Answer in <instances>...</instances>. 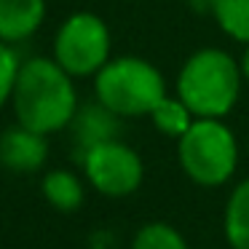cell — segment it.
I'll return each mask as SVG.
<instances>
[{
    "label": "cell",
    "mask_w": 249,
    "mask_h": 249,
    "mask_svg": "<svg viewBox=\"0 0 249 249\" xmlns=\"http://www.w3.org/2000/svg\"><path fill=\"white\" fill-rule=\"evenodd\" d=\"M56 59H30L19 67L14 83V113L19 126L38 134H54L72 124L78 113L75 86Z\"/></svg>",
    "instance_id": "6da1fadb"
},
{
    "label": "cell",
    "mask_w": 249,
    "mask_h": 249,
    "mask_svg": "<svg viewBox=\"0 0 249 249\" xmlns=\"http://www.w3.org/2000/svg\"><path fill=\"white\" fill-rule=\"evenodd\" d=\"M241 94V65L220 49H201L182 65L177 97L196 118H225Z\"/></svg>",
    "instance_id": "7a4b0ae2"
},
{
    "label": "cell",
    "mask_w": 249,
    "mask_h": 249,
    "mask_svg": "<svg viewBox=\"0 0 249 249\" xmlns=\"http://www.w3.org/2000/svg\"><path fill=\"white\" fill-rule=\"evenodd\" d=\"M97 102H102L118 118L150 115L156 105L166 97L163 75L140 56L110 59L94 78Z\"/></svg>",
    "instance_id": "3957f363"
},
{
    "label": "cell",
    "mask_w": 249,
    "mask_h": 249,
    "mask_svg": "<svg viewBox=\"0 0 249 249\" xmlns=\"http://www.w3.org/2000/svg\"><path fill=\"white\" fill-rule=\"evenodd\" d=\"M177 158L185 177L201 188H220L236 174L238 142L222 118H196L177 140Z\"/></svg>",
    "instance_id": "277c9868"
},
{
    "label": "cell",
    "mask_w": 249,
    "mask_h": 249,
    "mask_svg": "<svg viewBox=\"0 0 249 249\" xmlns=\"http://www.w3.org/2000/svg\"><path fill=\"white\" fill-rule=\"evenodd\" d=\"M54 59L70 75H97L110 62L107 24L94 14H72L56 33Z\"/></svg>",
    "instance_id": "5b68a950"
},
{
    "label": "cell",
    "mask_w": 249,
    "mask_h": 249,
    "mask_svg": "<svg viewBox=\"0 0 249 249\" xmlns=\"http://www.w3.org/2000/svg\"><path fill=\"white\" fill-rule=\"evenodd\" d=\"M81 163L91 188L99 190L102 196H110V198L131 196L145 177L140 153L134 147L124 145L121 140H110L91 147L81 158Z\"/></svg>",
    "instance_id": "8992f818"
},
{
    "label": "cell",
    "mask_w": 249,
    "mask_h": 249,
    "mask_svg": "<svg viewBox=\"0 0 249 249\" xmlns=\"http://www.w3.org/2000/svg\"><path fill=\"white\" fill-rule=\"evenodd\" d=\"M49 158V142L46 134L30 131L24 126H11L0 137V163L8 172H38Z\"/></svg>",
    "instance_id": "52a82bcc"
},
{
    "label": "cell",
    "mask_w": 249,
    "mask_h": 249,
    "mask_svg": "<svg viewBox=\"0 0 249 249\" xmlns=\"http://www.w3.org/2000/svg\"><path fill=\"white\" fill-rule=\"evenodd\" d=\"M118 115L110 113L102 102L86 105L75 113L72 118V142H75V156L81 161L91 147L102 145V142L118 140Z\"/></svg>",
    "instance_id": "ba28073f"
},
{
    "label": "cell",
    "mask_w": 249,
    "mask_h": 249,
    "mask_svg": "<svg viewBox=\"0 0 249 249\" xmlns=\"http://www.w3.org/2000/svg\"><path fill=\"white\" fill-rule=\"evenodd\" d=\"M46 0H0V40L17 43L43 24Z\"/></svg>",
    "instance_id": "9c48e42d"
},
{
    "label": "cell",
    "mask_w": 249,
    "mask_h": 249,
    "mask_svg": "<svg viewBox=\"0 0 249 249\" xmlns=\"http://www.w3.org/2000/svg\"><path fill=\"white\" fill-rule=\"evenodd\" d=\"M222 231L231 249H249V179L231 190L222 212Z\"/></svg>",
    "instance_id": "30bf717a"
},
{
    "label": "cell",
    "mask_w": 249,
    "mask_h": 249,
    "mask_svg": "<svg viewBox=\"0 0 249 249\" xmlns=\"http://www.w3.org/2000/svg\"><path fill=\"white\" fill-rule=\"evenodd\" d=\"M40 190H43V198L59 212H78L83 204V198H86L81 179L72 172H67V169H54V172H49L43 177Z\"/></svg>",
    "instance_id": "8fae6325"
},
{
    "label": "cell",
    "mask_w": 249,
    "mask_h": 249,
    "mask_svg": "<svg viewBox=\"0 0 249 249\" xmlns=\"http://www.w3.org/2000/svg\"><path fill=\"white\" fill-rule=\"evenodd\" d=\"M153 118V126H156L161 134L172 137V140H179V137L185 134V131L193 126L196 115L188 110V105L182 102V99H174V97H163L161 102L156 105V110L150 113Z\"/></svg>",
    "instance_id": "7c38bea8"
},
{
    "label": "cell",
    "mask_w": 249,
    "mask_h": 249,
    "mask_svg": "<svg viewBox=\"0 0 249 249\" xmlns=\"http://www.w3.org/2000/svg\"><path fill=\"white\" fill-rule=\"evenodd\" d=\"M212 14L222 33L249 46V0H212Z\"/></svg>",
    "instance_id": "4fadbf2b"
},
{
    "label": "cell",
    "mask_w": 249,
    "mask_h": 249,
    "mask_svg": "<svg viewBox=\"0 0 249 249\" xmlns=\"http://www.w3.org/2000/svg\"><path fill=\"white\" fill-rule=\"evenodd\" d=\"M131 249H190L185 236L174 225L161 220L145 222L131 238Z\"/></svg>",
    "instance_id": "5bb4252c"
},
{
    "label": "cell",
    "mask_w": 249,
    "mask_h": 249,
    "mask_svg": "<svg viewBox=\"0 0 249 249\" xmlns=\"http://www.w3.org/2000/svg\"><path fill=\"white\" fill-rule=\"evenodd\" d=\"M19 67L22 65L17 62V54L0 40V107L11 99L14 83H17V75H19Z\"/></svg>",
    "instance_id": "9a60e30c"
},
{
    "label": "cell",
    "mask_w": 249,
    "mask_h": 249,
    "mask_svg": "<svg viewBox=\"0 0 249 249\" xmlns=\"http://www.w3.org/2000/svg\"><path fill=\"white\" fill-rule=\"evenodd\" d=\"M241 75L249 81V46H247V51H244V56H241Z\"/></svg>",
    "instance_id": "2e32d148"
}]
</instances>
